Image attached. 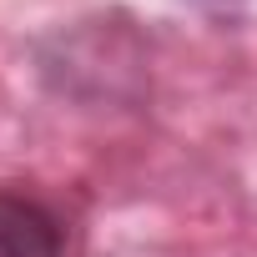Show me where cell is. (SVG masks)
<instances>
[{
    "mask_svg": "<svg viewBox=\"0 0 257 257\" xmlns=\"http://www.w3.org/2000/svg\"><path fill=\"white\" fill-rule=\"evenodd\" d=\"M0 257H66L61 217L16 187H0Z\"/></svg>",
    "mask_w": 257,
    "mask_h": 257,
    "instance_id": "6da1fadb",
    "label": "cell"
}]
</instances>
